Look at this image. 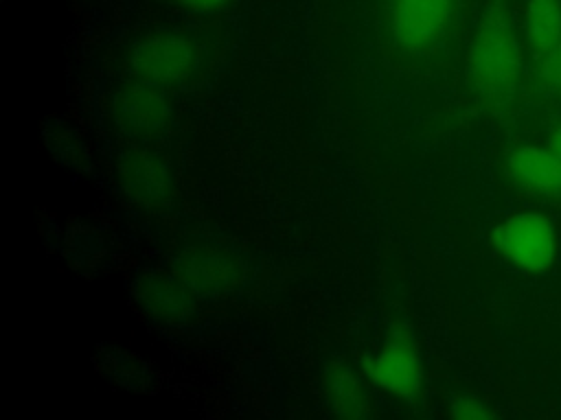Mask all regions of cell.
<instances>
[{"label":"cell","mask_w":561,"mask_h":420,"mask_svg":"<svg viewBox=\"0 0 561 420\" xmlns=\"http://www.w3.org/2000/svg\"><path fill=\"white\" fill-rule=\"evenodd\" d=\"M522 70L519 44L504 0L482 11L467 52V83L473 96L491 107H506L517 90Z\"/></svg>","instance_id":"6da1fadb"},{"label":"cell","mask_w":561,"mask_h":420,"mask_svg":"<svg viewBox=\"0 0 561 420\" xmlns=\"http://www.w3.org/2000/svg\"><path fill=\"white\" fill-rule=\"evenodd\" d=\"M495 249L517 269L539 273L557 258V232L543 212L524 210L506 217L493 232Z\"/></svg>","instance_id":"7a4b0ae2"},{"label":"cell","mask_w":561,"mask_h":420,"mask_svg":"<svg viewBox=\"0 0 561 420\" xmlns=\"http://www.w3.org/2000/svg\"><path fill=\"white\" fill-rule=\"evenodd\" d=\"M173 276L180 278L195 298H221L234 291L245 278L243 258L215 243L186 245L173 260Z\"/></svg>","instance_id":"3957f363"},{"label":"cell","mask_w":561,"mask_h":420,"mask_svg":"<svg viewBox=\"0 0 561 420\" xmlns=\"http://www.w3.org/2000/svg\"><path fill=\"white\" fill-rule=\"evenodd\" d=\"M197 66V52L191 39L178 33H156L142 37L129 55V68L136 81L156 88H175L184 83Z\"/></svg>","instance_id":"277c9868"},{"label":"cell","mask_w":561,"mask_h":420,"mask_svg":"<svg viewBox=\"0 0 561 420\" xmlns=\"http://www.w3.org/2000/svg\"><path fill=\"white\" fill-rule=\"evenodd\" d=\"M364 372L377 387L401 398H414L423 383L421 357L401 330L392 332L379 352L364 357Z\"/></svg>","instance_id":"5b68a950"},{"label":"cell","mask_w":561,"mask_h":420,"mask_svg":"<svg viewBox=\"0 0 561 420\" xmlns=\"http://www.w3.org/2000/svg\"><path fill=\"white\" fill-rule=\"evenodd\" d=\"M112 112L118 129L136 140H147L162 133L171 120V103L164 88L142 81L121 90Z\"/></svg>","instance_id":"8992f818"},{"label":"cell","mask_w":561,"mask_h":420,"mask_svg":"<svg viewBox=\"0 0 561 420\" xmlns=\"http://www.w3.org/2000/svg\"><path fill=\"white\" fill-rule=\"evenodd\" d=\"M456 0H392V35L401 48L425 50L434 46L454 13Z\"/></svg>","instance_id":"52a82bcc"},{"label":"cell","mask_w":561,"mask_h":420,"mask_svg":"<svg viewBox=\"0 0 561 420\" xmlns=\"http://www.w3.org/2000/svg\"><path fill=\"white\" fill-rule=\"evenodd\" d=\"M118 179L125 195L142 206H158L171 186L169 166L147 151L127 153L118 162Z\"/></svg>","instance_id":"ba28073f"},{"label":"cell","mask_w":561,"mask_h":420,"mask_svg":"<svg viewBox=\"0 0 561 420\" xmlns=\"http://www.w3.org/2000/svg\"><path fill=\"white\" fill-rule=\"evenodd\" d=\"M195 293L175 276H149L138 282L140 306L164 322H184L195 311Z\"/></svg>","instance_id":"9c48e42d"},{"label":"cell","mask_w":561,"mask_h":420,"mask_svg":"<svg viewBox=\"0 0 561 420\" xmlns=\"http://www.w3.org/2000/svg\"><path fill=\"white\" fill-rule=\"evenodd\" d=\"M511 175L539 192H561V158L550 147L524 144L508 155Z\"/></svg>","instance_id":"30bf717a"},{"label":"cell","mask_w":561,"mask_h":420,"mask_svg":"<svg viewBox=\"0 0 561 420\" xmlns=\"http://www.w3.org/2000/svg\"><path fill=\"white\" fill-rule=\"evenodd\" d=\"M524 28L533 50L550 52L561 44V0H526Z\"/></svg>","instance_id":"8fae6325"},{"label":"cell","mask_w":561,"mask_h":420,"mask_svg":"<svg viewBox=\"0 0 561 420\" xmlns=\"http://www.w3.org/2000/svg\"><path fill=\"white\" fill-rule=\"evenodd\" d=\"M327 398L331 409L337 416L362 418L368 413L366 392L353 372H346V370L333 372L327 385Z\"/></svg>","instance_id":"7c38bea8"},{"label":"cell","mask_w":561,"mask_h":420,"mask_svg":"<svg viewBox=\"0 0 561 420\" xmlns=\"http://www.w3.org/2000/svg\"><path fill=\"white\" fill-rule=\"evenodd\" d=\"M451 416L465 420H482L491 418V409H486V405L473 396H458L451 402Z\"/></svg>","instance_id":"4fadbf2b"},{"label":"cell","mask_w":561,"mask_h":420,"mask_svg":"<svg viewBox=\"0 0 561 420\" xmlns=\"http://www.w3.org/2000/svg\"><path fill=\"white\" fill-rule=\"evenodd\" d=\"M541 77L546 79L548 85H554L557 90H561V44H557L550 52L543 55Z\"/></svg>","instance_id":"5bb4252c"},{"label":"cell","mask_w":561,"mask_h":420,"mask_svg":"<svg viewBox=\"0 0 561 420\" xmlns=\"http://www.w3.org/2000/svg\"><path fill=\"white\" fill-rule=\"evenodd\" d=\"M173 2L193 13H213L224 9L230 0H173Z\"/></svg>","instance_id":"9a60e30c"},{"label":"cell","mask_w":561,"mask_h":420,"mask_svg":"<svg viewBox=\"0 0 561 420\" xmlns=\"http://www.w3.org/2000/svg\"><path fill=\"white\" fill-rule=\"evenodd\" d=\"M548 147L561 158V125H557L548 136Z\"/></svg>","instance_id":"2e32d148"}]
</instances>
